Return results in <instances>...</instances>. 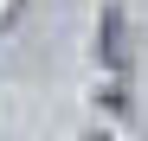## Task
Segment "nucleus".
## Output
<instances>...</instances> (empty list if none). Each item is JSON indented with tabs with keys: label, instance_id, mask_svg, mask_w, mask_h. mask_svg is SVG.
Masks as SVG:
<instances>
[{
	"label": "nucleus",
	"instance_id": "1",
	"mask_svg": "<svg viewBox=\"0 0 148 141\" xmlns=\"http://www.w3.org/2000/svg\"><path fill=\"white\" fill-rule=\"evenodd\" d=\"M97 52H103V64H110V70H122V64H129V19H122V7H103Z\"/></svg>",
	"mask_w": 148,
	"mask_h": 141
},
{
	"label": "nucleus",
	"instance_id": "2",
	"mask_svg": "<svg viewBox=\"0 0 148 141\" xmlns=\"http://www.w3.org/2000/svg\"><path fill=\"white\" fill-rule=\"evenodd\" d=\"M90 141H97V135H90Z\"/></svg>",
	"mask_w": 148,
	"mask_h": 141
}]
</instances>
